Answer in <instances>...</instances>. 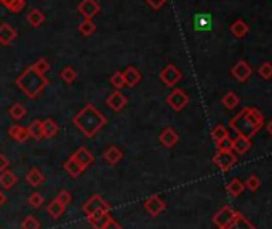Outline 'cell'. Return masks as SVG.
Returning <instances> with one entry per match:
<instances>
[{
  "label": "cell",
  "mask_w": 272,
  "mask_h": 229,
  "mask_svg": "<svg viewBox=\"0 0 272 229\" xmlns=\"http://www.w3.org/2000/svg\"><path fill=\"white\" fill-rule=\"evenodd\" d=\"M237 162V154H234L232 151H216L213 156V163L220 168L221 172H227L236 165Z\"/></svg>",
  "instance_id": "5b68a950"
},
{
  "label": "cell",
  "mask_w": 272,
  "mask_h": 229,
  "mask_svg": "<svg viewBox=\"0 0 272 229\" xmlns=\"http://www.w3.org/2000/svg\"><path fill=\"white\" fill-rule=\"evenodd\" d=\"M226 191L229 193L231 197H238V195H240L243 191H245V184L238 178H232L231 181L227 183Z\"/></svg>",
  "instance_id": "4316f807"
},
{
  "label": "cell",
  "mask_w": 272,
  "mask_h": 229,
  "mask_svg": "<svg viewBox=\"0 0 272 229\" xmlns=\"http://www.w3.org/2000/svg\"><path fill=\"white\" fill-rule=\"evenodd\" d=\"M227 136H229V130H227L224 125H221V123H218L216 127H213V130H211V140H213L215 143L227 138Z\"/></svg>",
  "instance_id": "836d02e7"
},
{
  "label": "cell",
  "mask_w": 272,
  "mask_h": 229,
  "mask_svg": "<svg viewBox=\"0 0 272 229\" xmlns=\"http://www.w3.org/2000/svg\"><path fill=\"white\" fill-rule=\"evenodd\" d=\"M222 106H224L226 109H229V111H232V109H236L238 106V103H240V100H238V96L234 93V91H227V93L222 96Z\"/></svg>",
  "instance_id": "d6a6232c"
},
{
  "label": "cell",
  "mask_w": 272,
  "mask_h": 229,
  "mask_svg": "<svg viewBox=\"0 0 272 229\" xmlns=\"http://www.w3.org/2000/svg\"><path fill=\"white\" fill-rule=\"evenodd\" d=\"M231 74L237 82H247L250 77H252L253 69L247 61H237L236 64H234V68L231 69Z\"/></svg>",
  "instance_id": "30bf717a"
},
{
  "label": "cell",
  "mask_w": 272,
  "mask_h": 229,
  "mask_svg": "<svg viewBox=\"0 0 272 229\" xmlns=\"http://www.w3.org/2000/svg\"><path fill=\"white\" fill-rule=\"evenodd\" d=\"M266 130H268L269 135L272 136V119H271V121L268 122V125H266Z\"/></svg>",
  "instance_id": "681fc988"
},
{
  "label": "cell",
  "mask_w": 272,
  "mask_h": 229,
  "mask_svg": "<svg viewBox=\"0 0 272 229\" xmlns=\"http://www.w3.org/2000/svg\"><path fill=\"white\" fill-rule=\"evenodd\" d=\"M111 85H112L116 90L123 88V87H125V80H123L122 72H116V74H112V77H111Z\"/></svg>",
  "instance_id": "b9f144b4"
},
{
  "label": "cell",
  "mask_w": 272,
  "mask_h": 229,
  "mask_svg": "<svg viewBox=\"0 0 272 229\" xmlns=\"http://www.w3.org/2000/svg\"><path fill=\"white\" fill-rule=\"evenodd\" d=\"M70 156L74 157V160L79 163L84 172L91 165V163L95 162V156L91 154V152H90L88 149H86L85 146H80V148H79L77 151H75L74 154H70Z\"/></svg>",
  "instance_id": "7c38bea8"
},
{
  "label": "cell",
  "mask_w": 272,
  "mask_h": 229,
  "mask_svg": "<svg viewBox=\"0 0 272 229\" xmlns=\"http://www.w3.org/2000/svg\"><path fill=\"white\" fill-rule=\"evenodd\" d=\"M258 72H259V77H261V79H264V80L272 79V63H264V64H261L259 69H258Z\"/></svg>",
  "instance_id": "ab89813d"
},
{
  "label": "cell",
  "mask_w": 272,
  "mask_h": 229,
  "mask_svg": "<svg viewBox=\"0 0 272 229\" xmlns=\"http://www.w3.org/2000/svg\"><path fill=\"white\" fill-rule=\"evenodd\" d=\"M40 221L37 220L34 215H27L23 221H21V229H40Z\"/></svg>",
  "instance_id": "d590c367"
},
{
  "label": "cell",
  "mask_w": 272,
  "mask_h": 229,
  "mask_svg": "<svg viewBox=\"0 0 272 229\" xmlns=\"http://www.w3.org/2000/svg\"><path fill=\"white\" fill-rule=\"evenodd\" d=\"M63 167H64V170H66L72 178H79V176L82 175V173H84V170H82V167L79 165L77 162L74 160L72 156H70L69 159H68L66 162H64Z\"/></svg>",
  "instance_id": "f1b7e54d"
},
{
  "label": "cell",
  "mask_w": 272,
  "mask_h": 229,
  "mask_svg": "<svg viewBox=\"0 0 272 229\" xmlns=\"http://www.w3.org/2000/svg\"><path fill=\"white\" fill-rule=\"evenodd\" d=\"M127 103H128L127 96H125L122 91H119V90L112 91V93L109 95L107 100H106V105L109 106V109H112L114 112H120L122 109L127 106Z\"/></svg>",
  "instance_id": "4fadbf2b"
},
{
  "label": "cell",
  "mask_w": 272,
  "mask_h": 229,
  "mask_svg": "<svg viewBox=\"0 0 272 229\" xmlns=\"http://www.w3.org/2000/svg\"><path fill=\"white\" fill-rule=\"evenodd\" d=\"M32 66H34L37 70H39V72H42V74H45L47 70H50V64H48V61L45 58H39L37 59V61L32 64Z\"/></svg>",
  "instance_id": "7bdbcfd3"
},
{
  "label": "cell",
  "mask_w": 272,
  "mask_h": 229,
  "mask_svg": "<svg viewBox=\"0 0 272 229\" xmlns=\"http://www.w3.org/2000/svg\"><path fill=\"white\" fill-rule=\"evenodd\" d=\"M8 167H10V160H8V157H7V156H3V154H0V172L7 170Z\"/></svg>",
  "instance_id": "7dc6e473"
},
{
  "label": "cell",
  "mask_w": 272,
  "mask_h": 229,
  "mask_svg": "<svg viewBox=\"0 0 272 229\" xmlns=\"http://www.w3.org/2000/svg\"><path fill=\"white\" fill-rule=\"evenodd\" d=\"M102 229H122V226L119 225V223H117L116 220H114V218H109L107 223H106L104 228H102Z\"/></svg>",
  "instance_id": "bcb514c9"
},
{
  "label": "cell",
  "mask_w": 272,
  "mask_h": 229,
  "mask_svg": "<svg viewBox=\"0 0 272 229\" xmlns=\"http://www.w3.org/2000/svg\"><path fill=\"white\" fill-rule=\"evenodd\" d=\"M64 211H66V207L59 204L56 199L51 200V202L47 205V213L50 215V216L53 218V220H58V218L61 216V215L64 213Z\"/></svg>",
  "instance_id": "f546056e"
},
{
  "label": "cell",
  "mask_w": 272,
  "mask_h": 229,
  "mask_svg": "<svg viewBox=\"0 0 272 229\" xmlns=\"http://www.w3.org/2000/svg\"><path fill=\"white\" fill-rule=\"evenodd\" d=\"M18 39V32H16L8 23L0 24V45H12V43Z\"/></svg>",
  "instance_id": "9a60e30c"
},
{
  "label": "cell",
  "mask_w": 272,
  "mask_h": 229,
  "mask_svg": "<svg viewBox=\"0 0 272 229\" xmlns=\"http://www.w3.org/2000/svg\"><path fill=\"white\" fill-rule=\"evenodd\" d=\"M79 31H80V34L85 35V37H90L91 34H95L96 26L93 23V19H84L82 21V23L79 24Z\"/></svg>",
  "instance_id": "e575fe53"
},
{
  "label": "cell",
  "mask_w": 272,
  "mask_h": 229,
  "mask_svg": "<svg viewBox=\"0 0 272 229\" xmlns=\"http://www.w3.org/2000/svg\"><path fill=\"white\" fill-rule=\"evenodd\" d=\"M167 103H168V106H170L173 111H183L184 107L187 106V103H189V96L186 91H183V90H173L170 95L167 96Z\"/></svg>",
  "instance_id": "52a82bcc"
},
{
  "label": "cell",
  "mask_w": 272,
  "mask_h": 229,
  "mask_svg": "<svg viewBox=\"0 0 272 229\" xmlns=\"http://www.w3.org/2000/svg\"><path fill=\"white\" fill-rule=\"evenodd\" d=\"M26 107H24V105H21V103H15L13 106H10V109H8V116L13 119V121H23L24 119V116H26Z\"/></svg>",
  "instance_id": "1f68e13d"
},
{
  "label": "cell",
  "mask_w": 272,
  "mask_h": 229,
  "mask_svg": "<svg viewBox=\"0 0 272 229\" xmlns=\"http://www.w3.org/2000/svg\"><path fill=\"white\" fill-rule=\"evenodd\" d=\"M16 87H18L29 100H35V98L48 87V79L45 77V74L39 72V70L31 64L29 68L24 69L23 72L18 75V79H16Z\"/></svg>",
  "instance_id": "3957f363"
},
{
  "label": "cell",
  "mask_w": 272,
  "mask_h": 229,
  "mask_svg": "<svg viewBox=\"0 0 272 229\" xmlns=\"http://www.w3.org/2000/svg\"><path fill=\"white\" fill-rule=\"evenodd\" d=\"M178 133L173 130L171 127H165L160 132L159 135V141H160V144L163 146V148H175V146L178 144Z\"/></svg>",
  "instance_id": "5bb4252c"
},
{
  "label": "cell",
  "mask_w": 272,
  "mask_h": 229,
  "mask_svg": "<svg viewBox=\"0 0 272 229\" xmlns=\"http://www.w3.org/2000/svg\"><path fill=\"white\" fill-rule=\"evenodd\" d=\"M146 3L149 5L151 8H154V10H160L163 5H165L168 0H144Z\"/></svg>",
  "instance_id": "f6af8a7d"
},
{
  "label": "cell",
  "mask_w": 272,
  "mask_h": 229,
  "mask_svg": "<svg viewBox=\"0 0 272 229\" xmlns=\"http://www.w3.org/2000/svg\"><path fill=\"white\" fill-rule=\"evenodd\" d=\"M231 34L234 37H237V39H242V37H245L248 34V24L242 19L234 21L232 26H231Z\"/></svg>",
  "instance_id": "83f0119b"
},
{
  "label": "cell",
  "mask_w": 272,
  "mask_h": 229,
  "mask_svg": "<svg viewBox=\"0 0 272 229\" xmlns=\"http://www.w3.org/2000/svg\"><path fill=\"white\" fill-rule=\"evenodd\" d=\"M26 181L31 184L32 188H37L40 186V184H43V181H45V176H43V173L39 170V168H31L29 172H27L26 175Z\"/></svg>",
  "instance_id": "603a6c76"
},
{
  "label": "cell",
  "mask_w": 272,
  "mask_h": 229,
  "mask_svg": "<svg viewBox=\"0 0 272 229\" xmlns=\"http://www.w3.org/2000/svg\"><path fill=\"white\" fill-rule=\"evenodd\" d=\"M5 202H7V195H5V193H2V189H0V207H2Z\"/></svg>",
  "instance_id": "c3c4849f"
},
{
  "label": "cell",
  "mask_w": 272,
  "mask_h": 229,
  "mask_svg": "<svg viewBox=\"0 0 272 229\" xmlns=\"http://www.w3.org/2000/svg\"><path fill=\"white\" fill-rule=\"evenodd\" d=\"M122 75H123L125 85L127 87H136L141 82V79H143V75H141L139 70L136 68H133V66H128L122 72Z\"/></svg>",
  "instance_id": "d6986e66"
},
{
  "label": "cell",
  "mask_w": 272,
  "mask_h": 229,
  "mask_svg": "<svg viewBox=\"0 0 272 229\" xmlns=\"http://www.w3.org/2000/svg\"><path fill=\"white\" fill-rule=\"evenodd\" d=\"M224 229H256V226H255L247 216H243L242 213H238L237 211L236 216H234V220Z\"/></svg>",
  "instance_id": "e0dca14e"
},
{
  "label": "cell",
  "mask_w": 272,
  "mask_h": 229,
  "mask_svg": "<svg viewBox=\"0 0 272 229\" xmlns=\"http://www.w3.org/2000/svg\"><path fill=\"white\" fill-rule=\"evenodd\" d=\"M159 77L165 87H175L178 82L183 79V72L175 66V64H168V66H165L160 70Z\"/></svg>",
  "instance_id": "8992f818"
},
{
  "label": "cell",
  "mask_w": 272,
  "mask_h": 229,
  "mask_svg": "<svg viewBox=\"0 0 272 229\" xmlns=\"http://www.w3.org/2000/svg\"><path fill=\"white\" fill-rule=\"evenodd\" d=\"M8 136L16 143H26L29 140V132H27V127H23V125H12L8 128Z\"/></svg>",
  "instance_id": "ac0fdd59"
},
{
  "label": "cell",
  "mask_w": 272,
  "mask_h": 229,
  "mask_svg": "<svg viewBox=\"0 0 272 229\" xmlns=\"http://www.w3.org/2000/svg\"><path fill=\"white\" fill-rule=\"evenodd\" d=\"M100 10H101V5L98 3V0H82L77 7V12L85 19H93L100 13Z\"/></svg>",
  "instance_id": "9c48e42d"
},
{
  "label": "cell",
  "mask_w": 272,
  "mask_h": 229,
  "mask_svg": "<svg viewBox=\"0 0 272 229\" xmlns=\"http://www.w3.org/2000/svg\"><path fill=\"white\" fill-rule=\"evenodd\" d=\"M245 188H247L248 191H252V193H255V191H258L259 186H261V179L256 176V175H250L247 178V181L243 183Z\"/></svg>",
  "instance_id": "8d00e7d4"
},
{
  "label": "cell",
  "mask_w": 272,
  "mask_h": 229,
  "mask_svg": "<svg viewBox=\"0 0 272 229\" xmlns=\"http://www.w3.org/2000/svg\"><path fill=\"white\" fill-rule=\"evenodd\" d=\"M216 148H218V151H232V138L227 136V138L218 141Z\"/></svg>",
  "instance_id": "ee69618b"
},
{
  "label": "cell",
  "mask_w": 272,
  "mask_h": 229,
  "mask_svg": "<svg viewBox=\"0 0 272 229\" xmlns=\"http://www.w3.org/2000/svg\"><path fill=\"white\" fill-rule=\"evenodd\" d=\"M27 202H29L32 209H40L43 205V195L40 193H32L29 197H27Z\"/></svg>",
  "instance_id": "74e56055"
},
{
  "label": "cell",
  "mask_w": 272,
  "mask_h": 229,
  "mask_svg": "<svg viewBox=\"0 0 272 229\" xmlns=\"http://www.w3.org/2000/svg\"><path fill=\"white\" fill-rule=\"evenodd\" d=\"M61 79L66 82V84H72V82L77 79V72H75V69L74 68H66V69H63L61 70Z\"/></svg>",
  "instance_id": "f35d334b"
},
{
  "label": "cell",
  "mask_w": 272,
  "mask_h": 229,
  "mask_svg": "<svg viewBox=\"0 0 272 229\" xmlns=\"http://www.w3.org/2000/svg\"><path fill=\"white\" fill-rule=\"evenodd\" d=\"M237 211L236 210H232L231 207H221L220 210L216 211V213L213 215V225L218 228V229H224L229 223L234 220V216H236Z\"/></svg>",
  "instance_id": "ba28073f"
},
{
  "label": "cell",
  "mask_w": 272,
  "mask_h": 229,
  "mask_svg": "<svg viewBox=\"0 0 272 229\" xmlns=\"http://www.w3.org/2000/svg\"><path fill=\"white\" fill-rule=\"evenodd\" d=\"M27 132H29V138L32 140H35V141L43 140V121L34 119L29 127H27Z\"/></svg>",
  "instance_id": "44dd1931"
},
{
  "label": "cell",
  "mask_w": 272,
  "mask_h": 229,
  "mask_svg": "<svg viewBox=\"0 0 272 229\" xmlns=\"http://www.w3.org/2000/svg\"><path fill=\"white\" fill-rule=\"evenodd\" d=\"M252 148V140L247 138V136L237 135V138L232 140V152L234 154L242 156L245 152H248V149Z\"/></svg>",
  "instance_id": "2e32d148"
},
{
  "label": "cell",
  "mask_w": 272,
  "mask_h": 229,
  "mask_svg": "<svg viewBox=\"0 0 272 229\" xmlns=\"http://www.w3.org/2000/svg\"><path fill=\"white\" fill-rule=\"evenodd\" d=\"M143 207H144L146 211H148L151 216H159L162 211L165 210L167 204L163 202L159 195H151V197H148V199L144 200Z\"/></svg>",
  "instance_id": "8fae6325"
},
{
  "label": "cell",
  "mask_w": 272,
  "mask_h": 229,
  "mask_svg": "<svg viewBox=\"0 0 272 229\" xmlns=\"http://www.w3.org/2000/svg\"><path fill=\"white\" fill-rule=\"evenodd\" d=\"M58 132H59L58 123L54 122L53 119L47 117L45 121H43V138H45V140H51V138H54V136L58 135Z\"/></svg>",
  "instance_id": "cb8c5ba5"
},
{
  "label": "cell",
  "mask_w": 272,
  "mask_h": 229,
  "mask_svg": "<svg viewBox=\"0 0 272 229\" xmlns=\"http://www.w3.org/2000/svg\"><path fill=\"white\" fill-rule=\"evenodd\" d=\"M102 159H104L109 165H117L119 162L123 159V152L117 148V146H109L102 154Z\"/></svg>",
  "instance_id": "ffe728a7"
},
{
  "label": "cell",
  "mask_w": 272,
  "mask_h": 229,
  "mask_svg": "<svg viewBox=\"0 0 272 229\" xmlns=\"http://www.w3.org/2000/svg\"><path fill=\"white\" fill-rule=\"evenodd\" d=\"M26 19L32 27H40L43 23H45V15H43V12L39 8H32L31 12L27 13Z\"/></svg>",
  "instance_id": "7402d4cb"
},
{
  "label": "cell",
  "mask_w": 272,
  "mask_h": 229,
  "mask_svg": "<svg viewBox=\"0 0 272 229\" xmlns=\"http://www.w3.org/2000/svg\"><path fill=\"white\" fill-rule=\"evenodd\" d=\"M109 218H111V215H109V213H96V215L86 216V221L90 223L93 229H102Z\"/></svg>",
  "instance_id": "484cf974"
},
{
  "label": "cell",
  "mask_w": 272,
  "mask_h": 229,
  "mask_svg": "<svg viewBox=\"0 0 272 229\" xmlns=\"http://www.w3.org/2000/svg\"><path fill=\"white\" fill-rule=\"evenodd\" d=\"M16 181H18V178H16V175L13 172H10L8 168L3 172H0V186H2L3 189H12Z\"/></svg>",
  "instance_id": "d4e9b609"
},
{
  "label": "cell",
  "mask_w": 272,
  "mask_h": 229,
  "mask_svg": "<svg viewBox=\"0 0 272 229\" xmlns=\"http://www.w3.org/2000/svg\"><path fill=\"white\" fill-rule=\"evenodd\" d=\"M0 5H3L12 13H19L26 7V0H0Z\"/></svg>",
  "instance_id": "4dcf8cb0"
},
{
  "label": "cell",
  "mask_w": 272,
  "mask_h": 229,
  "mask_svg": "<svg viewBox=\"0 0 272 229\" xmlns=\"http://www.w3.org/2000/svg\"><path fill=\"white\" fill-rule=\"evenodd\" d=\"M82 210H84V213L86 216L90 215H96V213H109V210H111V205H109L104 199L101 197V195H91V197L86 200V202L82 205Z\"/></svg>",
  "instance_id": "277c9868"
},
{
  "label": "cell",
  "mask_w": 272,
  "mask_h": 229,
  "mask_svg": "<svg viewBox=\"0 0 272 229\" xmlns=\"http://www.w3.org/2000/svg\"><path fill=\"white\" fill-rule=\"evenodd\" d=\"M56 200H58V202L61 204V205L68 207V205H70V202H72V195H70L69 191L63 189V191H59V193H58Z\"/></svg>",
  "instance_id": "60d3db41"
},
{
  "label": "cell",
  "mask_w": 272,
  "mask_h": 229,
  "mask_svg": "<svg viewBox=\"0 0 272 229\" xmlns=\"http://www.w3.org/2000/svg\"><path fill=\"white\" fill-rule=\"evenodd\" d=\"M264 125V117L261 114L259 109L253 106L243 107L240 112L237 114L236 117L231 119L229 127L236 132L237 135L247 136V138L252 140L255 135H256Z\"/></svg>",
  "instance_id": "6da1fadb"
},
{
  "label": "cell",
  "mask_w": 272,
  "mask_h": 229,
  "mask_svg": "<svg viewBox=\"0 0 272 229\" xmlns=\"http://www.w3.org/2000/svg\"><path fill=\"white\" fill-rule=\"evenodd\" d=\"M72 123L77 127L86 138H93L106 127L107 119L93 105H86L72 117Z\"/></svg>",
  "instance_id": "7a4b0ae2"
}]
</instances>
